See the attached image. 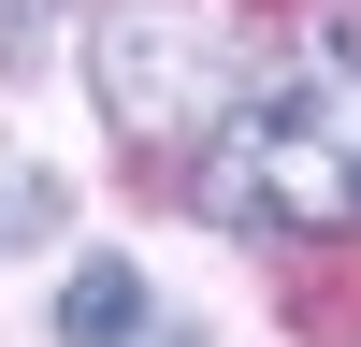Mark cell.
Here are the masks:
<instances>
[{
	"mask_svg": "<svg viewBox=\"0 0 361 347\" xmlns=\"http://www.w3.org/2000/svg\"><path fill=\"white\" fill-rule=\"evenodd\" d=\"M202 202L246 217V231H361V58L347 44L275 58V73L231 102Z\"/></svg>",
	"mask_w": 361,
	"mask_h": 347,
	"instance_id": "6da1fadb",
	"label": "cell"
},
{
	"mask_svg": "<svg viewBox=\"0 0 361 347\" xmlns=\"http://www.w3.org/2000/svg\"><path fill=\"white\" fill-rule=\"evenodd\" d=\"M58 333H73V347H130L145 333V275H130V260H87V275L58 289Z\"/></svg>",
	"mask_w": 361,
	"mask_h": 347,
	"instance_id": "3957f363",
	"label": "cell"
},
{
	"mask_svg": "<svg viewBox=\"0 0 361 347\" xmlns=\"http://www.w3.org/2000/svg\"><path fill=\"white\" fill-rule=\"evenodd\" d=\"M0 217H44V202H0Z\"/></svg>",
	"mask_w": 361,
	"mask_h": 347,
	"instance_id": "277c9868",
	"label": "cell"
},
{
	"mask_svg": "<svg viewBox=\"0 0 361 347\" xmlns=\"http://www.w3.org/2000/svg\"><path fill=\"white\" fill-rule=\"evenodd\" d=\"M87 73H102V116H116L130 145H217L231 102L260 87L231 0H102Z\"/></svg>",
	"mask_w": 361,
	"mask_h": 347,
	"instance_id": "7a4b0ae2",
	"label": "cell"
}]
</instances>
